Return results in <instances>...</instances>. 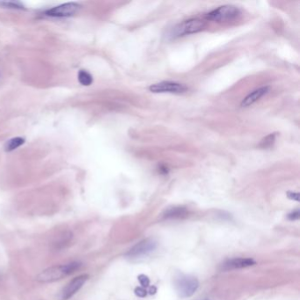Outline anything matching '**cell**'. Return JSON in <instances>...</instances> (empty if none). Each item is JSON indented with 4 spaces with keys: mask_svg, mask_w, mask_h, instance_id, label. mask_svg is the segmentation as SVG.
Segmentation results:
<instances>
[{
    "mask_svg": "<svg viewBox=\"0 0 300 300\" xmlns=\"http://www.w3.org/2000/svg\"><path fill=\"white\" fill-rule=\"evenodd\" d=\"M80 267H81V263H77V262L70 263L65 265L64 264V265L51 267L46 270H42L39 275H37L36 280L39 283H53L72 275L76 272V270H79Z\"/></svg>",
    "mask_w": 300,
    "mask_h": 300,
    "instance_id": "1",
    "label": "cell"
},
{
    "mask_svg": "<svg viewBox=\"0 0 300 300\" xmlns=\"http://www.w3.org/2000/svg\"><path fill=\"white\" fill-rule=\"evenodd\" d=\"M174 287L180 297H191L197 290L199 282L194 276L181 274L174 280Z\"/></svg>",
    "mask_w": 300,
    "mask_h": 300,
    "instance_id": "2",
    "label": "cell"
},
{
    "mask_svg": "<svg viewBox=\"0 0 300 300\" xmlns=\"http://www.w3.org/2000/svg\"><path fill=\"white\" fill-rule=\"evenodd\" d=\"M239 14H240V11L238 7L231 5H226L211 11L205 15V19L207 21L224 22V21L235 20L236 18L239 17Z\"/></svg>",
    "mask_w": 300,
    "mask_h": 300,
    "instance_id": "3",
    "label": "cell"
},
{
    "mask_svg": "<svg viewBox=\"0 0 300 300\" xmlns=\"http://www.w3.org/2000/svg\"><path fill=\"white\" fill-rule=\"evenodd\" d=\"M205 27V21L200 19H190L188 21H184L176 27H174L172 31V37H180L188 34H195L203 30Z\"/></svg>",
    "mask_w": 300,
    "mask_h": 300,
    "instance_id": "4",
    "label": "cell"
},
{
    "mask_svg": "<svg viewBox=\"0 0 300 300\" xmlns=\"http://www.w3.org/2000/svg\"><path fill=\"white\" fill-rule=\"evenodd\" d=\"M157 241L155 239L153 238H147L137 243L132 248L130 249L129 252L127 253L126 256L130 259H139L154 252L157 247Z\"/></svg>",
    "mask_w": 300,
    "mask_h": 300,
    "instance_id": "5",
    "label": "cell"
},
{
    "mask_svg": "<svg viewBox=\"0 0 300 300\" xmlns=\"http://www.w3.org/2000/svg\"><path fill=\"white\" fill-rule=\"evenodd\" d=\"M151 92L154 93H174L181 94L188 91L186 85L177 82L163 81L156 83L149 87Z\"/></svg>",
    "mask_w": 300,
    "mask_h": 300,
    "instance_id": "6",
    "label": "cell"
},
{
    "mask_svg": "<svg viewBox=\"0 0 300 300\" xmlns=\"http://www.w3.org/2000/svg\"><path fill=\"white\" fill-rule=\"evenodd\" d=\"M88 278V275H85V274L76 276L75 278L70 281L67 283V285L61 290V292L59 294V299L68 300L73 297L81 289Z\"/></svg>",
    "mask_w": 300,
    "mask_h": 300,
    "instance_id": "7",
    "label": "cell"
},
{
    "mask_svg": "<svg viewBox=\"0 0 300 300\" xmlns=\"http://www.w3.org/2000/svg\"><path fill=\"white\" fill-rule=\"evenodd\" d=\"M80 6L77 3H66L58 7H53L46 11L45 14L49 17L65 18L71 17L79 10Z\"/></svg>",
    "mask_w": 300,
    "mask_h": 300,
    "instance_id": "8",
    "label": "cell"
},
{
    "mask_svg": "<svg viewBox=\"0 0 300 300\" xmlns=\"http://www.w3.org/2000/svg\"><path fill=\"white\" fill-rule=\"evenodd\" d=\"M256 264V261L251 258H234L229 260L222 265V270H239L243 268L254 266Z\"/></svg>",
    "mask_w": 300,
    "mask_h": 300,
    "instance_id": "9",
    "label": "cell"
},
{
    "mask_svg": "<svg viewBox=\"0 0 300 300\" xmlns=\"http://www.w3.org/2000/svg\"><path fill=\"white\" fill-rule=\"evenodd\" d=\"M270 92V87L269 86H263L261 88L256 89L252 92H250L248 95L245 97V99L241 102L240 106L242 108H247V107L252 106L254 103L258 102L263 96L266 95L268 92Z\"/></svg>",
    "mask_w": 300,
    "mask_h": 300,
    "instance_id": "10",
    "label": "cell"
},
{
    "mask_svg": "<svg viewBox=\"0 0 300 300\" xmlns=\"http://www.w3.org/2000/svg\"><path fill=\"white\" fill-rule=\"evenodd\" d=\"M25 140L21 137H14L12 139L7 141L6 145H5V150L7 152H12V151L17 149L18 147L21 146L24 143Z\"/></svg>",
    "mask_w": 300,
    "mask_h": 300,
    "instance_id": "11",
    "label": "cell"
},
{
    "mask_svg": "<svg viewBox=\"0 0 300 300\" xmlns=\"http://www.w3.org/2000/svg\"><path fill=\"white\" fill-rule=\"evenodd\" d=\"M79 81L82 85H85V86H88V85H92L93 79H92V76L88 72H86L85 70H81L79 72Z\"/></svg>",
    "mask_w": 300,
    "mask_h": 300,
    "instance_id": "12",
    "label": "cell"
},
{
    "mask_svg": "<svg viewBox=\"0 0 300 300\" xmlns=\"http://www.w3.org/2000/svg\"><path fill=\"white\" fill-rule=\"evenodd\" d=\"M276 133L270 134L269 136L264 137L261 143H260L259 147L262 149H269L270 147L273 146V144L275 143L276 141Z\"/></svg>",
    "mask_w": 300,
    "mask_h": 300,
    "instance_id": "13",
    "label": "cell"
},
{
    "mask_svg": "<svg viewBox=\"0 0 300 300\" xmlns=\"http://www.w3.org/2000/svg\"><path fill=\"white\" fill-rule=\"evenodd\" d=\"M186 214V210L182 207H174L166 212L167 218H181Z\"/></svg>",
    "mask_w": 300,
    "mask_h": 300,
    "instance_id": "14",
    "label": "cell"
},
{
    "mask_svg": "<svg viewBox=\"0 0 300 300\" xmlns=\"http://www.w3.org/2000/svg\"><path fill=\"white\" fill-rule=\"evenodd\" d=\"M0 7H4V8H9V9H25L24 6L20 2H15V1H4V2H0Z\"/></svg>",
    "mask_w": 300,
    "mask_h": 300,
    "instance_id": "15",
    "label": "cell"
},
{
    "mask_svg": "<svg viewBox=\"0 0 300 300\" xmlns=\"http://www.w3.org/2000/svg\"><path fill=\"white\" fill-rule=\"evenodd\" d=\"M138 280H139L140 283H141V285L143 286V287H147L150 284V279L144 275H140L138 276Z\"/></svg>",
    "mask_w": 300,
    "mask_h": 300,
    "instance_id": "16",
    "label": "cell"
},
{
    "mask_svg": "<svg viewBox=\"0 0 300 300\" xmlns=\"http://www.w3.org/2000/svg\"><path fill=\"white\" fill-rule=\"evenodd\" d=\"M135 293L138 297H145L146 296V290L143 287H138V288H136V290H135Z\"/></svg>",
    "mask_w": 300,
    "mask_h": 300,
    "instance_id": "17",
    "label": "cell"
},
{
    "mask_svg": "<svg viewBox=\"0 0 300 300\" xmlns=\"http://www.w3.org/2000/svg\"><path fill=\"white\" fill-rule=\"evenodd\" d=\"M288 197L291 199V200H294V201H299V194L298 193H295V192H288Z\"/></svg>",
    "mask_w": 300,
    "mask_h": 300,
    "instance_id": "18",
    "label": "cell"
},
{
    "mask_svg": "<svg viewBox=\"0 0 300 300\" xmlns=\"http://www.w3.org/2000/svg\"><path fill=\"white\" fill-rule=\"evenodd\" d=\"M299 212L296 211V212L290 213V215H289V218H290V220H297L299 218Z\"/></svg>",
    "mask_w": 300,
    "mask_h": 300,
    "instance_id": "19",
    "label": "cell"
}]
</instances>
